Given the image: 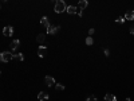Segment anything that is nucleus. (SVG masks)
Returning a JSON list of instances; mask_svg holds the SVG:
<instances>
[{
  "mask_svg": "<svg viewBox=\"0 0 134 101\" xmlns=\"http://www.w3.org/2000/svg\"><path fill=\"white\" fill-rule=\"evenodd\" d=\"M14 34V27L12 26H7L3 28V35L4 37H11V35Z\"/></svg>",
  "mask_w": 134,
  "mask_h": 101,
  "instance_id": "7ed1b4c3",
  "label": "nucleus"
},
{
  "mask_svg": "<svg viewBox=\"0 0 134 101\" xmlns=\"http://www.w3.org/2000/svg\"><path fill=\"white\" fill-rule=\"evenodd\" d=\"M38 100H39V101H46V100H48V93L40 92V93L38 94Z\"/></svg>",
  "mask_w": 134,
  "mask_h": 101,
  "instance_id": "9b49d317",
  "label": "nucleus"
},
{
  "mask_svg": "<svg viewBox=\"0 0 134 101\" xmlns=\"http://www.w3.org/2000/svg\"><path fill=\"white\" fill-rule=\"evenodd\" d=\"M46 54H47V49H46V46H39V50H38V55L40 58H44Z\"/></svg>",
  "mask_w": 134,
  "mask_h": 101,
  "instance_id": "423d86ee",
  "label": "nucleus"
},
{
  "mask_svg": "<svg viewBox=\"0 0 134 101\" xmlns=\"http://www.w3.org/2000/svg\"><path fill=\"white\" fill-rule=\"evenodd\" d=\"M92 43H94V39H92V38L90 37V35H89V37H87V38H86V45H89V46H91Z\"/></svg>",
  "mask_w": 134,
  "mask_h": 101,
  "instance_id": "dca6fc26",
  "label": "nucleus"
},
{
  "mask_svg": "<svg viewBox=\"0 0 134 101\" xmlns=\"http://www.w3.org/2000/svg\"><path fill=\"white\" fill-rule=\"evenodd\" d=\"M52 2H55V3H56V2H58V0H52Z\"/></svg>",
  "mask_w": 134,
  "mask_h": 101,
  "instance_id": "393cba45",
  "label": "nucleus"
},
{
  "mask_svg": "<svg viewBox=\"0 0 134 101\" xmlns=\"http://www.w3.org/2000/svg\"><path fill=\"white\" fill-rule=\"evenodd\" d=\"M130 34H133V35H134V24L130 27Z\"/></svg>",
  "mask_w": 134,
  "mask_h": 101,
  "instance_id": "4be33fe9",
  "label": "nucleus"
},
{
  "mask_svg": "<svg viewBox=\"0 0 134 101\" xmlns=\"http://www.w3.org/2000/svg\"><path fill=\"white\" fill-rule=\"evenodd\" d=\"M36 42L40 46H44V43H46V35L44 34H39L38 37H36Z\"/></svg>",
  "mask_w": 134,
  "mask_h": 101,
  "instance_id": "0eeeda50",
  "label": "nucleus"
},
{
  "mask_svg": "<svg viewBox=\"0 0 134 101\" xmlns=\"http://www.w3.org/2000/svg\"><path fill=\"white\" fill-rule=\"evenodd\" d=\"M94 31H95V30H94V28H90V30H89V35H90V37H91V35H92V34H94Z\"/></svg>",
  "mask_w": 134,
  "mask_h": 101,
  "instance_id": "412c9836",
  "label": "nucleus"
},
{
  "mask_svg": "<svg viewBox=\"0 0 134 101\" xmlns=\"http://www.w3.org/2000/svg\"><path fill=\"white\" fill-rule=\"evenodd\" d=\"M115 22L119 23V24H122V23L125 22V16H119V18H117V19H115Z\"/></svg>",
  "mask_w": 134,
  "mask_h": 101,
  "instance_id": "a211bd4d",
  "label": "nucleus"
},
{
  "mask_svg": "<svg viewBox=\"0 0 134 101\" xmlns=\"http://www.w3.org/2000/svg\"><path fill=\"white\" fill-rule=\"evenodd\" d=\"M59 28H60L59 26H50V27L47 28V32L51 34V35H54V34L58 32V30H59Z\"/></svg>",
  "mask_w": 134,
  "mask_h": 101,
  "instance_id": "9d476101",
  "label": "nucleus"
},
{
  "mask_svg": "<svg viewBox=\"0 0 134 101\" xmlns=\"http://www.w3.org/2000/svg\"><path fill=\"white\" fill-rule=\"evenodd\" d=\"M86 101H97V97H95V96H90V97L87 98Z\"/></svg>",
  "mask_w": 134,
  "mask_h": 101,
  "instance_id": "6ab92c4d",
  "label": "nucleus"
},
{
  "mask_svg": "<svg viewBox=\"0 0 134 101\" xmlns=\"http://www.w3.org/2000/svg\"><path fill=\"white\" fill-rule=\"evenodd\" d=\"M66 11H67V14H70V15H74V14H77L78 7H73V5H68Z\"/></svg>",
  "mask_w": 134,
  "mask_h": 101,
  "instance_id": "ddd939ff",
  "label": "nucleus"
},
{
  "mask_svg": "<svg viewBox=\"0 0 134 101\" xmlns=\"http://www.w3.org/2000/svg\"><path fill=\"white\" fill-rule=\"evenodd\" d=\"M40 24H42L43 27H46V28H48L51 24H50V22H48V18L47 16H43L42 19H40Z\"/></svg>",
  "mask_w": 134,
  "mask_h": 101,
  "instance_id": "1a4fd4ad",
  "label": "nucleus"
},
{
  "mask_svg": "<svg viewBox=\"0 0 134 101\" xmlns=\"http://www.w3.org/2000/svg\"><path fill=\"white\" fill-rule=\"evenodd\" d=\"M77 15H78V16H82V15H83L82 10H79V8H78V11H77Z\"/></svg>",
  "mask_w": 134,
  "mask_h": 101,
  "instance_id": "aec40b11",
  "label": "nucleus"
},
{
  "mask_svg": "<svg viewBox=\"0 0 134 101\" xmlns=\"http://www.w3.org/2000/svg\"><path fill=\"white\" fill-rule=\"evenodd\" d=\"M126 101H131V100H130V98H126Z\"/></svg>",
  "mask_w": 134,
  "mask_h": 101,
  "instance_id": "b1692460",
  "label": "nucleus"
},
{
  "mask_svg": "<svg viewBox=\"0 0 134 101\" xmlns=\"http://www.w3.org/2000/svg\"><path fill=\"white\" fill-rule=\"evenodd\" d=\"M11 59H14L12 53H9V51H3L2 54H0V61H2V62H9Z\"/></svg>",
  "mask_w": 134,
  "mask_h": 101,
  "instance_id": "f03ea898",
  "label": "nucleus"
},
{
  "mask_svg": "<svg viewBox=\"0 0 134 101\" xmlns=\"http://www.w3.org/2000/svg\"><path fill=\"white\" fill-rule=\"evenodd\" d=\"M125 19L126 20H134V10H130L125 14Z\"/></svg>",
  "mask_w": 134,
  "mask_h": 101,
  "instance_id": "f8f14e48",
  "label": "nucleus"
},
{
  "mask_svg": "<svg viewBox=\"0 0 134 101\" xmlns=\"http://www.w3.org/2000/svg\"><path fill=\"white\" fill-rule=\"evenodd\" d=\"M44 82H46V85H47V86H55V85H56V84H55V80L52 78L51 75H47V77H46V78H44Z\"/></svg>",
  "mask_w": 134,
  "mask_h": 101,
  "instance_id": "20e7f679",
  "label": "nucleus"
},
{
  "mask_svg": "<svg viewBox=\"0 0 134 101\" xmlns=\"http://www.w3.org/2000/svg\"><path fill=\"white\" fill-rule=\"evenodd\" d=\"M66 10H67V5L63 0H58L55 3V12L56 14H62L63 11H66Z\"/></svg>",
  "mask_w": 134,
  "mask_h": 101,
  "instance_id": "f257e3e1",
  "label": "nucleus"
},
{
  "mask_svg": "<svg viewBox=\"0 0 134 101\" xmlns=\"http://www.w3.org/2000/svg\"><path fill=\"white\" fill-rule=\"evenodd\" d=\"M87 5H89V2H87V0H79L77 7H78L79 10H82V11H83V10L87 7Z\"/></svg>",
  "mask_w": 134,
  "mask_h": 101,
  "instance_id": "6e6552de",
  "label": "nucleus"
},
{
  "mask_svg": "<svg viewBox=\"0 0 134 101\" xmlns=\"http://www.w3.org/2000/svg\"><path fill=\"white\" fill-rule=\"evenodd\" d=\"M14 59H17V61H23L24 59V55L22 54V53H14Z\"/></svg>",
  "mask_w": 134,
  "mask_h": 101,
  "instance_id": "2eb2a0df",
  "label": "nucleus"
},
{
  "mask_svg": "<svg viewBox=\"0 0 134 101\" xmlns=\"http://www.w3.org/2000/svg\"><path fill=\"white\" fill-rule=\"evenodd\" d=\"M105 101H117V97L111 93H107V94H105Z\"/></svg>",
  "mask_w": 134,
  "mask_h": 101,
  "instance_id": "4468645a",
  "label": "nucleus"
},
{
  "mask_svg": "<svg viewBox=\"0 0 134 101\" xmlns=\"http://www.w3.org/2000/svg\"><path fill=\"white\" fill-rule=\"evenodd\" d=\"M19 46H20V40H19V39H15V40H12V42H11L9 49L12 50V51H15V50L19 49Z\"/></svg>",
  "mask_w": 134,
  "mask_h": 101,
  "instance_id": "39448f33",
  "label": "nucleus"
},
{
  "mask_svg": "<svg viewBox=\"0 0 134 101\" xmlns=\"http://www.w3.org/2000/svg\"><path fill=\"white\" fill-rule=\"evenodd\" d=\"M103 51H105V55H109V54H110V51H109L107 49H106V50H103Z\"/></svg>",
  "mask_w": 134,
  "mask_h": 101,
  "instance_id": "5701e85b",
  "label": "nucleus"
},
{
  "mask_svg": "<svg viewBox=\"0 0 134 101\" xmlns=\"http://www.w3.org/2000/svg\"><path fill=\"white\" fill-rule=\"evenodd\" d=\"M63 2H65V0H63Z\"/></svg>",
  "mask_w": 134,
  "mask_h": 101,
  "instance_id": "bb28decb",
  "label": "nucleus"
},
{
  "mask_svg": "<svg viewBox=\"0 0 134 101\" xmlns=\"http://www.w3.org/2000/svg\"><path fill=\"white\" fill-rule=\"evenodd\" d=\"M2 2H7V0H2Z\"/></svg>",
  "mask_w": 134,
  "mask_h": 101,
  "instance_id": "a878e982",
  "label": "nucleus"
},
{
  "mask_svg": "<svg viewBox=\"0 0 134 101\" xmlns=\"http://www.w3.org/2000/svg\"><path fill=\"white\" fill-rule=\"evenodd\" d=\"M55 89H56V90H65V85L56 84V85H55Z\"/></svg>",
  "mask_w": 134,
  "mask_h": 101,
  "instance_id": "f3484780",
  "label": "nucleus"
}]
</instances>
